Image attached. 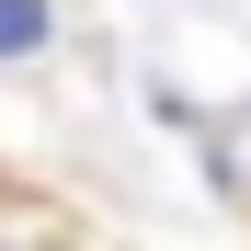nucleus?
<instances>
[{
    "instance_id": "1",
    "label": "nucleus",
    "mask_w": 251,
    "mask_h": 251,
    "mask_svg": "<svg viewBox=\"0 0 251 251\" xmlns=\"http://www.w3.org/2000/svg\"><path fill=\"white\" fill-rule=\"evenodd\" d=\"M46 34H57V12H46V0H0V57H34Z\"/></svg>"
}]
</instances>
